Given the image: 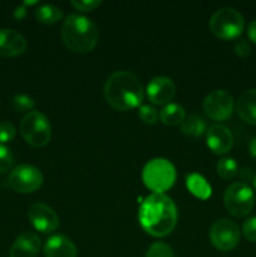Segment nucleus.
<instances>
[{"label": "nucleus", "mask_w": 256, "mask_h": 257, "mask_svg": "<svg viewBox=\"0 0 256 257\" xmlns=\"http://www.w3.org/2000/svg\"><path fill=\"white\" fill-rule=\"evenodd\" d=\"M145 97L141 80L128 70H118L107 78L104 98L117 110H130L140 107Z\"/></svg>", "instance_id": "nucleus-2"}, {"label": "nucleus", "mask_w": 256, "mask_h": 257, "mask_svg": "<svg viewBox=\"0 0 256 257\" xmlns=\"http://www.w3.org/2000/svg\"><path fill=\"white\" fill-rule=\"evenodd\" d=\"M63 43L69 50L79 54L92 52L98 43V28L89 18L78 14H70L63 22Z\"/></svg>", "instance_id": "nucleus-3"}, {"label": "nucleus", "mask_w": 256, "mask_h": 257, "mask_svg": "<svg viewBox=\"0 0 256 257\" xmlns=\"http://www.w3.org/2000/svg\"><path fill=\"white\" fill-rule=\"evenodd\" d=\"M42 172L32 165H19L10 172L8 183L10 188L19 193H32L39 190L43 185Z\"/></svg>", "instance_id": "nucleus-8"}, {"label": "nucleus", "mask_w": 256, "mask_h": 257, "mask_svg": "<svg viewBox=\"0 0 256 257\" xmlns=\"http://www.w3.org/2000/svg\"><path fill=\"white\" fill-rule=\"evenodd\" d=\"M138 117L141 118L142 122L147 123V124H155L158 120V113L152 105L141 104L138 107Z\"/></svg>", "instance_id": "nucleus-26"}, {"label": "nucleus", "mask_w": 256, "mask_h": 257, "mask_svg": "<svg viewBox=\"0 0 256 257\" xmlns=\"http://www.w3.org/2000/svg\"><path fill=\"white\" fill-rule=\"evenodd\" d=\"M216 170H217L218 176L221 178H223V180H231V178H233L237 175L238 166L233 158L223 157L217 162Z\"/></svg>", "instance_id": "nucleus-22"}, {"label": "nucleus", "mask_w": 256, "mask_h": 257, "mask_svg": "<svg viewBox=\"0 0 256 257\" xmlns=\"http://www.w3.org/2000/svg\"><path fill=\"white\" fill-rule=\"evenodd\" d=\"M146 94L153 104H168L176 94V85L171 78L158 75L150 80L146 88Z\"/></svg>", "instance_id": "nucleus-12"}, {"label": "nucleus", "mask_w": 256, "mask_h": 257, "mask_svg": "<svg viewBox=\"0 0 256 257\" xmlns=\"http://www.w3.org/2000/svg\"><path fill=\"white\" fill-rule=\"evenodd\" d=\"M251 180H252V185H253V187L256 188V172L253 173V175H252V178H251Z\"/></svg>", "instance_id": "nucleus-34"}, {"label": "nucleus", "mask_w": 256, "mask_h": 257, "mask_svg": "<svg viewBox=\"0 0 256 257\" xmlns=\"http://www.w3.org/2000/svg\"><path fill=\"white\" fill-rule=\"evenodd\" d=\"M233 50H235L236 54H237L240 58H242V59H245V58H247L248 55L251 54V47L245 39L236 40Z\"/></svg>", "instance_id": "nucleus-30"}, {"label": "nucleus", "mask_w": 256, "mask_h": 257, "mask_svg": "<svg viewBox=\"0 0 256 257\" xmlns=\"http://www.w3.org/2000/svg\"><path fill=\"white\" fill-rule=\"evenodd\" d=\"M248 153L252 158H256V137L251 138L250 143H248Z\"/></svg>", "instance_id": "nucleus-33"}, {"label": "nucleus", "mask_w": 256, "mask_h": 257, "mask_svg": "<svg viewBox=\"0 0 256 257\" xmlns=\"http://www.w3.org/2000/svg\"><path fill=\"white\" fill-rule=\"evenodd\" d=\"M223 203L228 212L238 218L246 217L255 205L253 191L245 182H235L226 188Z\"/></svg>", "instance_id": "nucleus-7"}, {"label": "nucleus", "mask_w": 256, "mask_h": 257, "mask_svg": "<svg viewBox=\"0 0 256 257\" xmlns=\"http://www.w3.org/2000/svg\"><path fill=\"white\" fill-rule=\"evenodd\" d=\"M146 257H175L173 250L165 242H156L148 248Z\"/></svg>", "instance_id": "nucleus-24"}, {"label": "nucleus", "mask_w": 256, "mask_h": 257, "mask_svg": "<svg viewBox=\"0 0 256 257\" xmlns=\"http://www.w3.org/2000/svg\"><path fill=\"white\" fill-rule=\"evenodd\" d=\"M206 122L201 115L190 114L181 123V132L190 137H200L206 132Z\"/></svg>", "instance_id": "nucleus-20"}, {"label": "nucleus", "mask_w": 256, "mask_h": 257, "mask_svg": "<svg viewBox=\"0 0 256 257\" xmlns=\"http://www.w3.org/2000/svg\"><path fill=\"white\" fill-rule=\"evenodd\" d=\"M233 98L227 90L216 89L206 95L203 100V110L208 118L213 120H225L232 114Z\"/></svg>", "instance_id": "nucleus-10"}, {"label": "nucleus", "mask_w": 256, "mask_h": 257, "mask_svg": "<svg viewBox=\"0 0 256 257\" xmlns=\"http://www.w3.org/2000/svg\"><path fill=\"white\" fill-rule=\"evenodd\" d=\"M236 112L243 122L256 125V89L241 93L236 100Z\"/></svg>", "instance_id": "nucleus-17"}, {"label": "nucleus", "mask_w": 256, "mask_h": 257, "mask_svg": "<svg viewBox=\"0 0 256 257\" xmlns=\"http://www.w3.org/2000/svg\"><path fill=\"white\" fill-rule=\"evenodd\" d=\"M13 163H14V157L12 151L7 146L0 145V175H4L12 170Z\"/></svg>", "instance_id": "nucleus-25"}, {"label": "nucleus", "mask_w": 256, "mask_h": 257, "mask_svg": "<svg viewBox=\"0 0 256 257\" xmlns=\"http://www.w3.org/2000/svg\"><path fill=\"white\" fill-rule=\"evenodd\" d=\"M210 241L218 251L227 252L237 246L240 241V228L232 220L221 218L211 226Z\"/></svg>", "instance_id": "nucleus-9"}, {"label": "nucleus", "mask_w": 256, "mask_h": 257, "mask_svg": "<svg viewBox=\"0 0 256 257\" xmlns=\"http://www.w3.org/2000/svg\"><path fill=\"white\" fill-rule=\"evenodd\" d=\"M34 99L30 95L18 94L12 98V107L17 112H28V110L32 112V109L34 108Z\"/></svg>", "instance_id": "nucleus-23"}, {"label": "nucleus", "mask_w": 256, "mask_h": 257, "mask_svg": "<svg viewBox=\"0 0 256 257\" xmlns=\"http://www.w3.org/2000/svg\"><path fill=\"white\" fill-rule=\"evenodd\" d=\"M102 4L100 0H72V5L80 12H92Z\"/></svg>", "instance_id": "nucleus-28"}, {"label": "nucleus", "mask_w": 256, "mask_h": 257, "mask_svg": "<svg viewBox=\"0 0 256 257\" xmlns=\"http://www.w3.org/2000/svg\"><path fill=\"white\" fill-rule=\"evenodd\" d=\"M27 39L14 29H0V57H19L27 50Z\"/></svg>", "instance_id": "nucleus-13"}, {"label": "nucleus", "mask_w": 256, "mask_h": 257, "mask_svg": "<svg viewBox=\"0 0 256 257\" xmlns=\"http://www.w3.org/2000/svg\"><path fill=\"white\" fill-rule=\"evenodd\" d=\"M247 35L248 38H250L251 42L256 44V20H253V22H251L250 24H248Z\"/></svg>", "instance_id": "nucleus-31"}, {"label": "nucleus", "mask_w": 256, "mask_h": 257, "mask_svg": "<svg viewBox=\"0 0 256 257\" xmlns=\"http://www.w3.org/2000/svg\"><path fill=\"white\" fill-rule=\"evenodd\" d=\"M44 253L45 257H77L78 250L69 237L64 235H54L45 242Z\"/></svg>", "instance_id": "nucleus-16"}, {"label": "nucleus", "mask_w": 256, "mask_h": 257, "mask_svg": "<svg viewBox=\"0 0 256 257\" xmlns=\"http://www.w3.org/2000/svg\"><path fill=\"white\" fill-rule=\"evenodd\" d=\"M177 207L165 193H152L141 203L138 220L143 230L155 237L171 233L177 223Z\"/></svg>", "instance_id": "nucleus-1"}, {"label": "nucleus", "mask_w": 256, "mask_h": 257, "mask_svg": "<svg viewBox=\"0 0 256 257\" xmlns=\"http://www.w3.org/2000/svg\"><path fill=\"white\" fill-rule=\"evenodd\" d=\"M208 27L215 37L231 40L241 35L245 27V20L238 10L233 8H221L212 14Z\"/></svg>", "instance_id": "nucleus-6"}, {"label": "nucleus", "mask_w": 256, "mask_h": 257, "mask_svg": "<svg viewBox=\"0 0 256 257\" xmlns=\"http://www.w3.org/2000/svg\"><path fill=\"white\" fill-rule=\"evenodd\" d=\"M186 185H187L188 191L201 200H207L211 196V186L201 175H197V173L188 175L186 178Z\"/></svg>", "instance_id": "nucleus-19"}, {"label": "nucleus", "mask_w": 256, "mask_h": 257, "mask_svg": "<svg viewBox=\"0 0 256 257\" xmlns=\"http://www.w3.org/2000/svg\"><path fill=\"white\" fill-rule=\"evenodd\" d=\"M15 133H17V130H15L13 123L8 122V120L0 122V145L13 141V138L15 137Z\"/></svg>", "instance_id": "nucleus-27"}, {"label": "nucleus", "mask_w": 256, "mask_h": 257, "mask_svg": "<svg viewBox=\"0 0 256 257\" xmlns=\"http://www.w3.org/2000/svg\"><path fill=\"white\" fill-rule=\"evenodd\" d=\"M40 238L38 235L30 231H24L15 238L12 248L10 257H37L40 251Z\"/></svg>", "instance_id": "nucleus-15"}, {"label": "nucleus", "mask_w": 256, "mask_h": 257, "mask_svg": "<svg viewBox=\"0 0 256 257\" xmlns=\"http://www.w3.org/2000/svg\"><path fill=\"white\" fill-rule=\"evenodd\" d=\"M63 17H64L63 10L53 4L40 5L35 10V18H37L38 22L43 23V24H54V23L62 20Z\"/></svg>", "instance_id": "nucleus-21"}, {"label": "nucleus", "mask_w": 256, "mask_h": 257, "mask_svg": "<svg viewBox=\"0 0 256 257\" xmlns=\"http://www.w3.org/2000/svg\"><path fill=\"white\" fill-rule=\"evenodd\" d=\"M206 143L216 155L227 153L233 145L232 133L225 125L213 124L206 132Z\"/></svg>", "instance_id": "nucleus-14"}, {"label": "nucleus", "mask_w": 256, "mask_h": 257, "mask_svg": "<svg viewBox=\"0 0 256 257\" xmlns=\"http://www.w3.org/2000/svg\"><path fill=\"white\" fill-rule=\"evenodd\" d=\"M20 133L28 145L42 148L49 143L52 137V125L45 114L39 110H32L23 117L20 122Z\"/></svg>", "instance_id": "nucleus-5"}, {"label": "nucleus", "mask_w": 256, "mask_h": 257, "mask_svg": "<svg viewBox=\"0 0 256 257\" xmlns=\"http://www.w3.org/2000/svg\"><path fill=\"white\" fill-rule=\"evenodd\" d=\"M142 178L146 187L153 191V193H163L175 183V166L165 158L151 160L143 168Z\"/></svg>", "instance_id": "nucleus-4"}, {"label": "nucleus", "mask_w": 256, "mask_h": 257, "mask_svg": "<svg viewBox=\"0 0 256 257\" xmlns=\"http://www.w3.org/2000/svg\"><path fill=\"white\" fill-rule=\"evenodd\" d=\"M242 233L248 241L256 242V217H251L243 222Z\"/></svg>", "instance_id": "nucleus-29"}, {"label": "nucleus", "mask_w": 256, "mask_h": 257, "mask_svg": "<svg viewBox=\"0 0 256 257\" xmlns=\"http://www.w3.org/2000/svg\"><path fill=\"white\" fill-rule=\"evenodd\" d=\"M158 118L166 125H177L185 120L186 110L185 108L177 103H168L158 113Z\"/></svg>", "instance_id": "nucleus-18"}, {"label": "nucleus", "mask_w": 256, "mask_h": 257, "mask_svg": "<svg viewBox=\"0 0 256 257\" xmlns=\"http://www.w3.org/2000/svg\"><path fill=\"white\" fill-rule=\"evenodd\" d=\"M25 15H27V8L24 5H20V7H18L14 10V18L17 20H23L25 18Z\"/></svg>", "instance_id": "nucleus-32"}, {"label": "nucleus", "mask_w": 256, "mask_h": 257, "mask_svg": "<svg viewBox=\"0 0 256 257\" xmlns=\"http://www.w3.org/2000/svg\"><path fill=\"white\" fill-rule=\"evenodd\" d=\"M28 218L35 230L50 233L59 227V217L52 207L44 203H34L28 211Z\"/></svg>", "instance_id": "nucleus-11"}]
</instances>
